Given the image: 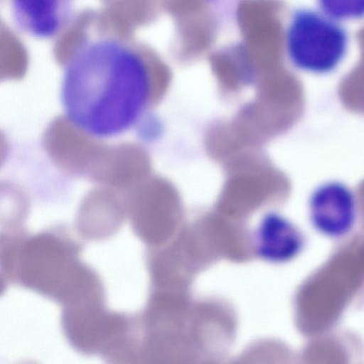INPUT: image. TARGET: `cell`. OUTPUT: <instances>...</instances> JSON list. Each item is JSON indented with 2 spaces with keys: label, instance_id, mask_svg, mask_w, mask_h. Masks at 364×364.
<instances>
[{
  "label": "cell",
  "instance_id": "obj_4",
  "mask_svg": "<svg viewBox=\"0 0 364 364\" xmlns=\"http://www.w3.org/2000/svg\"><path fill=\"white\" fill-rule=\"evenodd\" d=\"M309 213L311 223L318 232L331 238L342 237L355 225L356 196L342 182H325L310 195Z\"/></svg>",
  "mask_w": 364,
  "mask_h": 364
},
{
  "label": "cell",
  "instance_id": "obj_1",
  "mask_svg": "<svg viewBox=\"0 0 364 364\" xmlns=\"http://www.w3.org/2000/svg\"><path fill=\"white\" fill-rule=\"evenodd\" d=\"M146 61L131 46L110 37L87 40L68 59L60 100L65 117L98 139L115 137L139 122L151 97Z\"/></svg>",
  "mask_w": 364,
  "mask_h": 364
},
{
  "label": "cell",
  "instance_id": "obj_5",
  "mask_svg": "<svg viewBox=\"0 0 364 364\" xmlns=\"http://www.w3.org/2000/svg\"><path fill=\"white\" fill-rule=\"evenodd\" d=\"M12 18L26 33L37 38L56 36L70 17L73 0H11Z\"/></svg>",
  "mask_w": 364,
  "mask_h": 364
},
{
  "label": "cell",
  "instance_id": "obj_6",
  "mask_svg": "<svg viewBox=\"0 0 364 364\" xmlns=\"http://www.w3.org/2000/svg\"><path fill=\"white\" fill-rule=\"evenodd\" d=\"M321 11L338 21L364 18V0H317Z\"/></svg>",
  "mask_w": 364,
  "mask_h": 364
},
{
  "label": "cell",
  "instance_id": "obj_3",
  "mask_svg": "<svg viewBox=\"0 0 364 364\" xmlns=\"http://www.w3.org/2000/svg\"><path fill=\"white\" fill-rule=\"evenodd\" d=\"M348 35L341 23L321 11L294 12L287 28L285 48L298 70L324 75L335 70L346 57Z\"/></svg>",
  "mask_w": 364,
  "mask_h": 364
},
{
  "label": "cell",
  "instance_id": "obj_2",
  "mask_svg": "<svg viewBox=\"0 0 364 364\" xmlns=\"http://www.w3.org/2000/svg\"><path fill=\"white\" fill-rule=\"evenodd\" d=\"M79 247L58 232L16 237L4 253L6 273L20 283L64 305L92 283L95 273L79 263Z\"/></svg>",
  "mask_w": 364,
  "mask_h": 364
}]
</instances>
